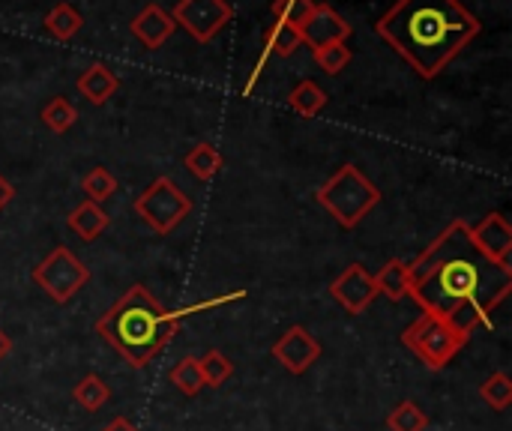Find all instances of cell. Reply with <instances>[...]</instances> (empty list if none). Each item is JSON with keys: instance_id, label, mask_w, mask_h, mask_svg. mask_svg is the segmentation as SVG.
I'll return each mask as SVG.
<instances>
[{"instance_id": "6da1fadb", "label": "cell", "mask_w": 512, "mask_h": 431, "mask_svg": "<svg viewBox=\"0 0 512 431\" xmlns=\"http://www.w3.org/2000/svg\"><path fill=\"white\" fill-rule=\"evenodd\" d=\"M408 270L411 300L420 312L438 315L471 336L477 327H492V312L512 294V267L492 261L462 219L450 222Z\"/></svg>"}, {"instance_id": "7a4b0ae2", "label": "cell", "mask_w": 512, "mask_h": 431, "mask_svg": "<svg viewBox=\"0 0 512 431\" xmlns=\"http://www.w3.org/2000/svg\"><path fill=\"white\" fill-rule=\"evenodd\" d=\"M375 30L429 81L480 36L483 24L459 0H396Z\"/></svg>"}, {"instance_id": "3957f363", "label": "cell", "mask_w": 512, "mask_h": 431, "mask_svg": "<svg viewBox=\"0 0 512 431\" xmlns=\"http://www.w3.org/2000/svg\"><path fill=\"white\" fill-rule=\"evenodd\" d=\"M180 321L144 285H132L99 321L96 336L108 342L129 369H147L177 336Z\"/></svg>"}, {"instance_id": "277c9868", "label": "cell", "mask_w": 512, "mask_h": 431, "mask_svg": "<svg viewBox=\"0 0 512 431\" xmlns=\"http://www.w3.org/2000/svg\"><path fill=\"white\" fill-rule=\"evenodd\" d=\"M315 201L345 228L354 231L378 204H381V189L357 168V165H342L318 192Z\"/></svg>"}, {"instance_id": "5b68a950", "label": "cell", "mask_w": 512, "mask_h": 431, "mask_svg": "<svg viewBox=\"0 0 512 431\" xmlns=\"http://www.w3.org/2000/svg\"><path fill=\"white\" fill-rule=\"evenodd\" d=\"M471 342V333L453 327L450 321L420 312L417 321L402 333V345L429 369V372H441L447 369Z\"/></svg>"}, {"instance_id": "8992f818", "label": "cell", "mask_w": 512, "mask_h": 431, "mask_svg": "<svg viewBox=\"0 0 512 431\" xmlns=\"http://www.w3.org/2000/svg\"><path fill=\"white\" fill-rule=\"evenodd\" d=\"M135 213L153 234H171L177 231L189 213H192V198L171 180V177H156L138 198H135Z\"/></svg>"}, {"instance_id": "52a82bcc", "label": "cell", "mask_w": 512, "mask_h": 431, "mask_svg": "<svg viewBox=\"0 0 512 431\" xmlns=\"http://www.w3.org/2000/svg\"><path fill=\"white\" fill-rule=\"evenodd\" d=\"M33 282L48 294V300L63 306L90 285V267L78 261L72 249L57 246L33 267Z\"/></svg>"}, {"instance_id": "ba28073f", "label": "cell", "mask_w": 512, "mask_h": 431, "mask_svg": "<svg viewBox=\"0 0 512 431\" xmlns=\"http://www.w3.org/2000/svg\"><path fill=\"white\" fill-rule=\"evenodd\" d=\"M174 24L183 27L198 42H213L225 24H231L234 9L228 0H177L171 12Z\"/></svg>"}, {"instance_id": "9c48e42d", "label": "cell", "mask_w": 512, "mask_h": 431, "mask_svg": "<svg viewBox=\"0 0 512 431\" xmlns=\"http://www.w3.org/2000/svg\"><path fill=\"white\" fill-rule=\"evenodd\" d=\"M330 297L348 312V315H363L375 300H378V285L375 276L363 264H348L330 285Z\"/></svg>"}, {"instance_id": "30bf717a", "label": "cell", "mask_w": 512, "mask_h": 431, "mask_svg": "<svg viewBox=\"0 0 512 431\" xmlns=\"http://www.w3.org/2000/svg\"><path fill=\"white\" fill-rule=\"evenodd\" d=\"M273 360H279L291 375H306L324 354L321 342L309 333V327L297 324L291 330H285V336H279V342L270 348Z\"/></svg>"}, {"instance_id": "8fae6325", "label": "cell", "mask_w": 512, "mask_h": 431, "mask_svg": "<svg viewBox=\"0 0 512 431\" xmlns=\"http://www.w3.org/2000/svg\"><path fill=\"white\" fill-rule=\"evenodd\" d=\"M351 33H354V27L330 3H315L312 12L306 15V21L300 24L303 45H312V48L333 45V42H348Z\"/></svg>"}, {"instance_id": "7c38bea8", "label": "cell", "mask_w": 512, "mask_h": 431, "mask_svg": "<svg viewBox=\"0 0 512 431\" xmlns=\"http://www.w3.org/2000/svg\"><path fill=\"white\" fill-rule=\"evenodd\" d=\"M474 243L498 264H510L512 255V225L504 213H489L477 225H471Z\"/></svg>"}, {"instance_id": "4fadbf2b", "label": "cell", "mask_w": 512, "mask_h": 431, "mask_svg": "<svg viewBox=\"0 0 512 431\" xmlns=\"http://www.w3.org/2000/svg\"><path fill=\"white\" fill-rule=\"evenodd\" d=\"M174 18H171V12H165L159 3H147L135 18H132V24H129V30L135 33V39L144 45V48H150V51H156V48H162L165 42H168V36L174 33Z\"/></svg>"}, {"instance_id": "5bb4252c", "label": "cell", "mask_w": 512, "mask_h": 431, "mask_svg": "<svg viewBox=\"0 0 512 431\" xmlns=\"http://www.w3.org/2000/svg\"><path fill=\"white\" fill-rule=\"evenodd\" d=\"M75 87H78V93H81L90 105H105V102L117 93L120 78H117L105 63H90V66L78 75Z\"/></svg>"}, {"instance_id": "9a60e30c", "label": "cell", "mask_w": 512, "mask_h": 431, "mask_svg": "<svg viewBox=\"0 0 512 431\" xmlns=\"http://www.w3.org/2000/svg\"><path fill=\"white\" fill-rule=\"evenodd\" d=\"M66 225H69V231H72V234H78L84 243H93V240H99V237L108 231L111 216L102 210V204L84 201V204H78V207L69 213Z\"/></svg>"}, {"instance_id": "2e32d148", "label": "cell", "mask_w": 512, "mask_h": 431, "mask_svg": "<svg viewBox=\"0 0 512 431\" xmlns=\"http://www.w3.org/2000/svg\"><path fill=\"white\" fill-rule=\"evenodd\" d=\"M375 276V285H378V297H387L393 303L411 297V270H408V261H387Z\"/></svg>"}, {"instance_id": "e0dca14e", "label": "cell", "mask_w": 512, "mask_h": 431, "mask_svg": "<svg viewBox=\"0 0 512 431\" xmlns=\"http://www.w3.org/2000/svg\"><path fill=\"white\" fill-rule=\"evenodd\" d=\"M183 168H186L195 180L210 183V180L222 171V153H219L216 144L201 141V144H195V147L183 156Z\"/></svg>"}, {"instance_id": "ac0fdd59", "label": "cell", "mask_w": 512, "mask_h": 431, "mask_svg": "<svg viewBox=\"0 0 512 431\" xmlns=\"http://www.w3.org/2000/svg\"><path fill=\"white\" fill-rule=\"evenodd\" d=\"M327 102H330L327 90H324L321 84H315L312 78L300 81V84L291 90V96H288V105H291L300 117H306V120L318 117V114L327 108Z\"/></svg>"}, {"instance_id": "d6986e66", "label": "cell", "mask_w": 512, "mask_h": 431, "mask_svg": "<svg viewBox=\"0 0 512 431\" xmlns=\"http://www.w3.org/2000/svg\"><path fill=\"white\" fill-rule=\"evenodd\" d=\"M108 399H111V387H108L105 378H99L96 372L84 375V378L72 387V402H75L81 411L96 414V411H102V408L108 405Z\"/></svg>"}, {"instance_id": "ffe728a7", "label": "cell", "mask_w": 512, "mask_h": 431, "mask_svg": "<svg viewBox=\"0 0 512 431\" xmlns=\"http://www.w3.org/2000/svg\"><path fill=\"white\" fill-rule=\"evenodd\" d=\"M300 45H303V36H300V27H294V24L273 21L264 33V57H270V54L291 57Z\"/></svg>"}, {"instance_id": "44dd1931", "label": "cell", "mask_w": 512, "mask_h": 431, "mask_svg": "<svg viewBox=\"0 0 512 431\" xmlns=\"http://www.w3.org/2000/svg\"><path fill=\"white\" fill-rule=\"evenodd\" d=\"M81 27H84V15H81L72 3H57V6L45 15V30H48L54 39H60V42L72 39Z\"/></svg>"}, {"instance_id": "7402d4cb", "label": "cell", "mask_w": 512, "mask_h": 431, "mask_svg": "<svg viewBox=\"0 0 512 431\" xmlns=\"http://www.w3.org/2000/svg\"><path fill=\"white\" fill-rule=\"evenodd\" d=\"M198 366H201V375H204V387H210V390H219L234 378V360L225 357L216 348H210L204 357H198Z\"/></svg>"}, {"instance_id": "603a6c76", "label": "cell", "mask_w": 512, "mask_h": 431, "mask_svg": "<svg viewBox=\"0 0 512 431\" xmlns=\"http://www.w3.org/2000/svg\"><path fill=\"white\" fill-rule=\"evenodd\" d=\"M429 414L414 402V399H405V402H399L393 411H390V417H387V429L390 431H426L429 429Z\"/></svg>"}, {"instance_id": "cb8c5ba5", "label": "cell", "mask_w": 512, "mask_h": 431, "mask_svg": "<svg viewBox=\"0 0 512 431\" xmlns=\"http://www.w3.org/2000/svg\"><path fill=\"white\" fill-rule=\"evenodd\" d=\"M42 123L51 129V132H57V135H63V132H69L72 126H75V120H78V111H75V105L66 99V96H54V99H48L45 102V108H42Z\"/></svg>"}, {"instance_id": "d4e9b609", "label": "cell", "mask_w": 512, "mask_h": 431, "mask_svg": "<svg viewBox=\"0 0 512 431\" xmlns=\"http://www.w3.org/2000/svg\"><path fill=\"white\" fill-rule=\"evenodd\" d=\"M171 384H174V390H180V393L189 396V399L201 396V390H204V375H201L198 357H183V360L171 369Z\"/></svg>"}, {"instance_id": "484cf974", "label": "cell", "mask_w": 512, "mask_h": 431, "mask_svg": "<svg viewBox=\"0 0 512 431\" xmlns=\"http://www.w3.org/2000/svg\"><path fill=\"white\" fill-rule=\"evenodd\" d=\"M480 399L492 411H507L512 405V378L507 372H495L480 384Z\"/></svg>"}, {"instance_id": "4316f807", "label": "cell", "mask_w": 512, "mask_h": 431, "mask_svg": "<svg viewBox=\"0 0 512 431\" xmlns=\"http://www.w3.org/2000/svg\"><path fill=\"white\" fill-rule=\"evenodd\" d=\"M81 189H84L87 201L102 204V201H108V198L117 192V177H114L108 168L96 165V168H90V171L81 177Z\"/></svg>"}, {"instance_id": "83f0119b", "label": "cell", "mask_w": 512, "mask_h": 431, "mask_svg": "<svg viewBox=\"0 0 512 431\" xmlns=\"http://www.w3.org/2000/svg\"><path fill=\"white\" fill-rule=\"evenodd\" d=\"M312 57H315V63L321 66V72L339 75V72H345V66L351 63L354 51L348 48V42H333V45L312 48Z\"/></svg>"}, {"instance_id": "f1b7e54d", "label": "cell", "mask_w": 512, "mask_h": 431, "mask_svg": "<svg viewBox=\"0 0 512 431\" xmlns=\"http://www.w3.org/2000/svg\"><path fill=\"white\" fill-rule=\"evenodd\" d=\"M246 297H249V291L237 288V291H228V294H219V297H210V300H201V303H189V306H183V309H171V312H174V318H177V321H183V318H189V315H201V312H213V309H222V306L240 303V300H246Z\"/></svg>"}, {"instance_id": "f546056e", "label": "cell", "mask_w": 512, "mask_h": 431, "mask_svg": "<svg viewBox=\"0 0 512 431\" xmlns=\"http://www.w3.org/2000/svg\"><path fill=\"white\" fill-rule=\"evenodd\" d=\"M315 0H273L270 9H273V18L276 21H285V24H294L300 27L306 21V15L312 12Z\"/></svg>"}, {"instance_id": "4dcf8cb0", "label": "cell", "mask_w": 512, "mask_h": 431, "mask_svg": "<svg viewBox=\"0 0 512 431\" xmlns=\"http://www.w3.org/2000/svg\"><path fill=\"white\" fill-rule=\"evenodd\" d=\"M12 198H15V186H12V183H9V180L0 174V210H3V207L12 201Z\"/></svg>"}, {"instance_id": "1f68e13d", "label": "cell", "mask_w": 512, "mask_h": 431, "mask_svg": "<svg viewBox=\"0 0 512 431\" xmlns=\"http://www.w3.org/2000/svg\"><path fill=\"white\" fill-rule=\"evenodd\" d=\"M102 431H141V429H138L135 423H129L126 417H114V420H111V423H108Z\"/></svg>"}, {"instance_id": "d6a6232c", "label": "cell", "mask_w": 512, "mask_h": 431, "mask_svg": "<svg viewBox=\"0 0 512 431\" xmlns=\"http://www.w3.org/2000/svg\"><path fill=\"white\" fill-rule=\"evenodd\" d=\"M9 351H12V342H9V336H6V333L0 330V360H3V357H6Z\"/></svg>"}]
</instances>
